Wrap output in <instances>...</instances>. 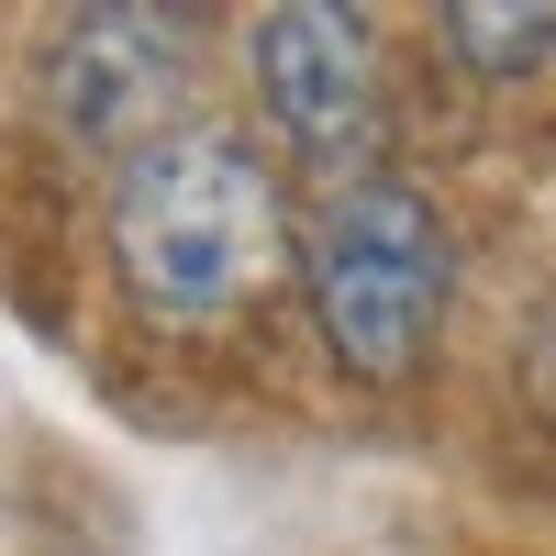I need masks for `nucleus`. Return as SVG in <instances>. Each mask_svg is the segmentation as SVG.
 Instances as JSON below:
<instances>
[{
    "mask_svg": "<svg viewBox=\"0 0 556 556\" xmlns=\"http://www.w3.org/2000/svg\"><path fill=\"white\" fill-rule=\"evenodd\" d=\"M112 267L134 312L156 323H223L278 290L290 267V201L245 134L178 123L112 178Z\"/></svg>",
    "mask_w": 556,
    "mask_h": 556,
    "instance_id": "obj_1",
    "label": "nucleus"
},
{
    "mask_svg": "<svg viewBox=\"0 0 556 556\" xmlns=\"http://www.w3.org/2000/svg\"><path fill=\"white\" fill-rule=\"evenodd\" d=\"M201 67V12H156V0H89L56 12L45 34V112L89 156H146L156 134H178V89Z\"/></svg>",
    "mask_w": 556,
    "mask_h": 556,
    "instance_id": "obj_3",
    "label": "nucleus"
},
{
    "mask_svg": "<svg viewBox=\"0 0 556 556\" xmlns=\"http://www.w3.org/2000/svg\"><path fill=\"white\" fill-rule=\"evenodd\" d=\"M445 45H456L479 78H523V67L556 56V0H456V12H445Z\"/></svg>",
    "mask_w": 556,
    "mask_h": 556,
    "instance_id": "obj_5",
    "label": "nucleus"
},
{
    "mask_svg": "<svg viewBox=\"0 0 556 556\" xmlns=\"http://www.w3.org/2000/svg\"><path fill=\"white\" fill-rule=\"evenodd\" d=\"M256 101L278 123V146L312 167H356L379 146V45L334 0H290L256 12Z\"/></svg>",
    "mask_w": 556,
    "mask_h": 556,
    "instance_id": "obj_4",
    "label": "nucleus"
},
{
    "mask_svg": "<svg viewBox=\"0 0 556 556\" xmlns=\"http://www.w3.org/2000/svg\"><path fill=\"white\" fill-rule=\"evenodd\" d=\"M301 278H312V323L334 345L345 379L367 390H401L412 367L434 356V323H445V223L434 201L390 167H356L334 178V201L312 212V245H301Z\"/></svg>",
    "mask_w": 556,
    "mask_h": 556,
    "instance_id": "obj_2",
    "label": "nucleus"
}]
</instances>
